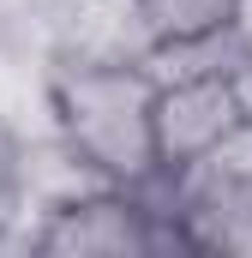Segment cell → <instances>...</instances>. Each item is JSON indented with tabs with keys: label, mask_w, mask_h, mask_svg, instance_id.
Here are the masks:
<instances>
[{
	"label": "cell",
	"mask_w": 252,
	"mask_h": 258,
	"mask_svg": "<svg viewBox=\"0 0 252 258\" xmlns=\"http://www.w3.org/2000/svg\"><path fill=\"white\" fill-rule=\"evenodd\" d=\"M42 120L114 192H162L150 66H42Z\"/></svg>",
	"instance_id": "6da1fadb"
},
{
	"label": "cell",
	"mask_w": 252,
	"mask_h": 258,
	"mask_svg": "<svg viewBox=\"0 0 252 258\" xmlns=\"http://www.w3.org/2000/svg\"><path fill=\"white\" fill-rule=\"evenodd\" d=\"M30 258H186V228L162 192H90L30 222Z\"/></svg>",
	"instance_id": "7a4b0ae2"
},
{
	"label": "cell",
	"mask_w": 252,
	"mask_h": 258,
	"mask_svg": "<svg viewBox=\"0 0 252 258\" xmlns=\"http://www.w3.org/2000/svg\"><path fill=\"white\" fill-rule=\"evenodd\" d=\"M246 132H252V108L240 96V84H234V72L156 84V150H162V174L168 180L210 168Z\"/></svg>",
	"instance_id": "3957f363"
},
{
	"label": "cell",
	"mask_w": 252,
	"mask_h": 258,
	"mask_svg": "<svg viewBox=\"0 0 252 258\" xmlns=\"http://www.w3.org/2000/svg\"><path fill=\"white\" fill-rule=\"evenodd\" d=\"M138 12H144V30L156 48L204 42L234 24V0H138Z\"/></svg>",
	"instance_id": "277c9868"
},
{
	"label": "cell",
	"mask_w": 252,
	"mask_h": 258,
	"mask_svg": "<svg viewBox=\"0 0 252 258\" xmlns=\"http://www.w3.org/2000/svg\"><path fill=\"white\" fill-rule=\"evenodd\" d=\"M30 216V192H24V126L0 114V228Z\"/></svg>",
	"instance_id": "5b68a950"
},
{
	"label": "cell",
	"mask_w": 252,
	"mask_h": 258,
	"mask_svg": "<svg viewBox=\"0 0 252 258\" xmlns=\"http://www.w3.org/2000/svg\"><path fill=\"white\" fill-rule=\"evenodd\" d=\"M234 36H240V48L252 54V0H234V24H228Z\"/></svg>",
	"instance_id": "8992f818"
}]
</instances>
